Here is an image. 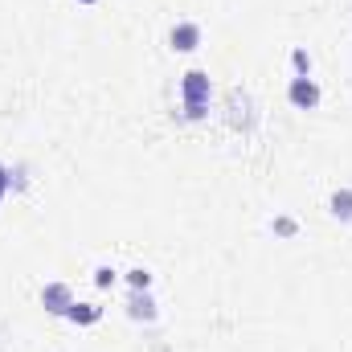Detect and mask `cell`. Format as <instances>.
Instances as JSON below:
<instances>
[{"label":"cell","mask_w":352,"mask_h":352,"mask_svg":"<svg viewBox=\"0 0 352 352\" xmlns=\"http://www.w3.org/2000/svg\"><path fill=\"white\" fill-rule=\"evenodd\" d=\"M205 98H209V74L188 70L184 74V111H188V119H201L205 115Z\"/></svg>","instance_id":"6da1fadb"},{"label":"cell","mask_w":352,"mask_h":352,"mask_svg":"<svg viewBox=\"0 0 352 352\" xmlns=\"http://www.w3.org/2000/svg\"><path fill=\"white\" fill-rule=\"evenodd\" d=\"M291 102L303 107V111L316 107V102H320V87H316L311 78H295V82H291Z\"/></svg>","instance_id":"7a4b0ae2"},{"label":"cell","mask_w":352,"mask_h":352,"mask_svg":"<svg viewBox=\"0 0 352 352\" xmlns=\"http://www.w3.org/2000/svg\"><path fill=\"white\" fill-rule=\"evenodd\" d=\"M41 299H45V307H50V311H58V316H66V311L74 307V303H70V291H66L62 283L45 287V291H41Z\"/></svg>","instance_id":"3957f363"},{"label":"cell","mask_w":352,"mask_h":352,"mask_svg":"<svg viewBox=\"0 0 352 352\" xmlns=\"http://www.w3.org/2000/svg\"><path fill=\"white\" fill-rule=\"evenodd\" d=\"M197 41H201V29H197V25H176L173 29V45L176 50L188 54V50H197Z\"/></svg>","instance_id":"277c9868"},{"label":"cell","mask_w":352,"mask_h":352,"mask_svg":"<svg viewBox=\"0 0 352 352\" xmlns=\"http://www.w3.org/2000/svg\"><path fill=\"white\" fill-rule=\"evenodd\" d=\"M66 316H70V320H78V324H94V320H98V307H90V303H74Z\"/></svg>","instance_id":"5b68a950"},{"label":"cell","mask_w":352,"mask_h":352,"mask_svg":"<svg viewBox=\"0 0 352 352\" xmlns=\"http://www.w3.org/2000/svg\"><path fill=\"white\" fill-rule=\"evenodd\" d=\"M131 316H135V320H140V316H144V320H152V316H156V311H152V299L135 291V295H131Z\"/></svg>","instance_id":"8992f818"},{"label":"cell","mask_w":352,"mask_h":352,"mask_svg":"<svg viewBox=\"0 0 352 352\" xmlns=\"http://www.w3.org/2000/svg\"><path fill=\"white\" fill-rule=\"evenodd\" d=\"M332 213L336 217H352V192H336L332 197Z\"/></svg>","instance_id":"52a82bcc"},{"label":"cell","mask_w":352,"mask_h":352,"mask_svg":"<svg viewBox=\"0 0 352 352\" xmlns=\"http://www.w3.org/2000/svg\"><path fill=\"white\" fill-rule=\"evenodd\" d=\"M148 283H152L148 270H131V287H135V291H148Z\"/></svg>","instance_id":"ba28073f"},{"label":"cell","mask_w":352,"mask_h":352,"mask_svg":"<svg viewBox=\"0 0 352 352\" xmlns=\"http://www.w3.org/2000/svg\"><path fill=\"white\" fill-rule=\"evenodd\" d=\"M111 283H115V270L102 266V270H98V287H111Z\"/></svg>","instance_id":"9c48e42d"},{"label":"cell","mask_w":352,"mask_h":352,"mask_svg":"<svg viewBox=\"0 0 352 352\" xmlns=\"http://www.w3.org/2000/svg\"><path fill=\"white\" fill-rule=\"evenodd\" d=\"M4 188H8V173H4V164H0V197H4Z\"/></svg>","instance_id":"30bf717a"},{"label":"cell","mask_w":352,"mask_h":352,"mask_svg":"<svg viewBox=\"0 0 352 352\" xmlns=\"http://www.w3.org/2000/svg\"><path fill=\"white\" fill-rule=\"evenodd\" d=\"M87 4H90V0H87Z\"/></svg>","instance_id":"8fae6325"}]
</instances>
